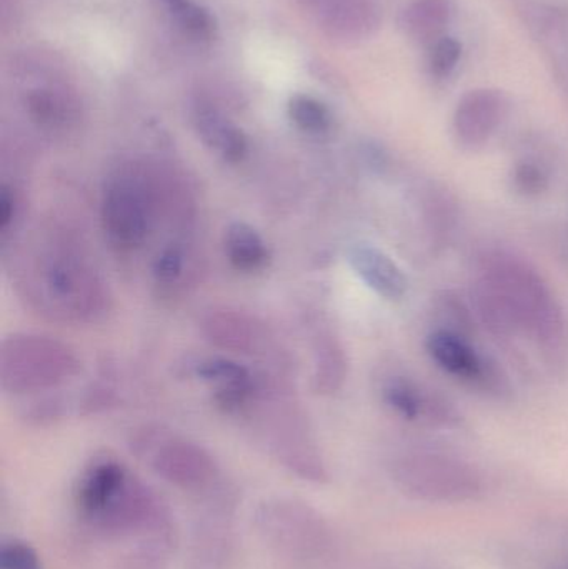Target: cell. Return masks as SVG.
Wrapping results in <instances>:
<instances>
[{"mask_svg": "<svg viewBox=\"0 0 568 569\" xmlns=\"http://www.w3.org/2000/svg\"><path fill=\"white\" fill-rule=\"evenodd\" d=\"M470 298L477 320L497 340L527 341L549 365L566 357L568 321L562 305L529 260L506 249L480 253Z\"/></svg>", "mask_w": 568, "mask_h": 569, "instance_id": "obj_1", "label": "cell"}, {"mask_svg": "<svg viewBox=\"0 0 568 569\" xmlns=\"http://www.w3.org/2000/svg\"><path fill=\"white\" fill-rule=\"evenodd\" d=\"M73 508L87 530L116 540L167 543L172 521L159 495L113 457H97L73 488Z\"/></svg>", "mask_w": 568, "mask_h": 569, "instance_id": "obj_2", "label": "cell"}, {"mask_svg": "<svg viewBox=\"0 0 568 569\" xmlns=\"http://www.w3.org/2000/svg\"><path fill=\"white\" fill-rule=\"evenodd\" d=\"M22 287L37 310L53 320L87 323L106 313L109 291L76 240L53 233L27 257Z\"/></svg>", "mask_w": 568, "mask_h": 569, "instance_id": "obj_3", "label": "cell"}, {"mask_svg": "<svg viewBox=\"0 0 568 569\" xmlns=\"http://www.w3.org/2000/svg\"><path fill=\"white\" fill-rule=\"evenodd\" d=\"M159 177L137 160L117 166L100 200L103 233L116 249L132 252L149 240L160 209Z\"/></svg>", "mask_w": 568, "mask_h": 569, "instance_id": "obj_4", "label": "cell"}, {"mask_svg": "<svg viewBox=\"0 0 568 569\" xmlns=\"http://www.w3.org/2000/svg\"><path fill=\"white\" fill-rule=\"evenodd\" d=\"M266 397V385L260 381L256 393L260 407L249 401L236 417L249 418L257 440L290 473L302 480L323 483L329 473L309 423L296 408L277 398H272V407L267 408Z\"/></svg>", "mask_w": 568, "mask_h": 569, "instance_id": "obj_5", "label": "cell"}, {"mask_svg": "<svg viewBox=\"0 0 568 569\" xmlns=\"http://www.w3.org/2000/svg\"><path fill=\"white\" fill-rule=\"evenodd\" d=\"M132 450L157 477L202 500H226V480L216 458L193 441L170 431L143 430Z\"/></svg>", "mask_w": 568, "mask_h": 569, "instance_id": "obj_6", "label": "cell"}, {"mask_svg": "<svg viewBox=\"0 0 568 569\" xmlns=\"http://www.w3.org/2000/svg\"><path fill=\"white\" fill-rule=\"evenodd\" d=\"M76 351L56 338L16 333L0 345V387L9 395L56 390L79 375Z\"/></svg>", "mask_w": 568, "mask_h": 569, "instance_id": "obj_7", "label": "cell"}, {"mask_svg": "<svg viewBox=\"0 0 568 569\" xmlns=\"http://www.w3.org/2000/svg\"><path fill=\"white\" fill-rule=\"evenodd\" d=\"M397 487L427 503H466L486 490L482 473L469 461L440 451H409L392 465Z\"/></svg>", "mask_w": 568, "mask_h": 569, "instance_id": "obj_8", "label": "cell"}, {"mask_svg": "<svg viewBox=\"0 0 568 569\" xmlns=\"http://www.w3.org/2000/svg\"><path fill=\"white\" fill-rule=\"evenodd\" d=\"M426 350L439 370L482 397L509 401L514 388L499 361L482 353L472 338L434 328L426 338Z\"/></svg>", "mask_w": 568, "mask_h": 569, "instance_id": "obj_9", "label": "cell"}, {"mask_svg": "<svg viewBox=\"0 0 568 569\" xmlns=\"http://www.w3.org/2000/svg\"><path fill=\"white\" fill-rule=\"evenodd\" d=\"M263 533L292 557L310 558L327 543L323 521L296 501L267 503L259 517Z\"/></svg>", "mask_w": 568, "mask_h": 569, "instance_id": "obj_10", "label": "cell"}, {"mask_svg": "<svg viewBox=\"0 0 568 569\" xmlns=\"http://www.w3.org/2000/svg\"><path fill=\"white\" fill-rule=\"evenodd\" d=\"M380 398L392 413L412 423L454 428L462 420L449 398L403 373L389 375L382 381Z\"/></svg>", "mask_w": 568, "mask_h": 569, "instance_id": "obj_11", "label": "cell"}, {"mask_svg": "<svg viewBox=\"0 0 568 569\" xmlns=\"http://www.w3.org/2000/svg\"><path fill=\"white\" fill-rule=\"evenodd\" d=\"M517 16L547 57L568 106V13L552 0H510Z\"/></svg>", "mask_w": 568, "mask_h": 569, "instance_id": "obj_12", "label": "cell"}, {"mask_svg": "<svg viewBox=\"0 0 568 569\" xmlns=\"http://www.w3.org/2000/svg\"><path fill=\"white\" fill-rule=\"evenodd\" d=\"M509 113V100L497 89H476L457 103L452 117V136L466 152L482 150L496 136Z\"/></svg>", "mask_w": 568, "mask_h": 569, "instance_id": "obj_13", "label": "cell"}, {"mask_svg": "<svg viewBox=\"0 0 568 569\" xmlns=\"http://www.w3.org/2000/svg\"><path fill=\"white\" fill-rule=\"evenodd\" d=\"M200 330L210 345L229 353L253 357L269 350L270 335L266 325L236 308L216 307L207 311Z\"/></svg>", "mask_w": 568, "mask_h": 569, "instance_id": "obj_14", "label": "cell"}, {"mask_svg": "<svg viewBox=\"0 0 568 569\" xmlns=\"http://www.w3.org/2000/svg\"><path fill=\"white\" fill-rule=\"evenodd\" d=\"M329 36L346 42L366 39L379 27L380 16L373 0H302Z\"/></svg>", "mask_w": 568, "mask_h": 569, "instance_id": "obj_15", "label": "cell"}, {"mask_svg": "<svg viewBox=\"0 0 568 569\" xmlns=\"http://www.w3.org/2000/svg\"><path fill=\"white\" fill-rule=\"evenodd\" d=\"M30 122L52 137L66 136L80 119L79 102L67 87L42 82L27 89L23 96Z\"/></svg>", "mask_w": 568, "mask_h": 569, "instance_id": "obj_16", "label": "cell"}, {"mask_svg": "<svg viewBox=\"0 0 568 569\" xmlns=\"http://www.w3.org/2000/svg\"><path fill=\"white\" fill-rule=\"evenodd\" d=\"M347 260L357 277L379 297L390 301L406 297L409 288L406 273L383 250L370 243H353L347 250Z\"/></svg>", "mask_w": 568, "mask_h": 569, "instance_id": "obj_17", "label": "cell"}, {"mask_svg": "<svg viewBox=\"0 0 568 569\" xmlns=\"http://www.w3.org/2000/svg\"><path fill=\"white\" fill-rule=\"evenodd\" d=\"M192 123L199 139L226 162L240 163L249 152L246 133L222 110L206 100L192 106Z\"/></svg>", "mask_w": 568, "mask_h": 569, "instance_id": "obj_18", "label": "cell"}, {"mask_svg": "<svg viewBox=\"0 0 568 569\" xmlns=\"http://www.w3.org/2000/svg\"><path fill=\"white\" fill-rule=\"evenodd\" d=\"M452 12V0H410L400 16V26L413 42L432 46L442 37Z\"/></svg>", "mask_w": 568, "mask_h": 569, "instance_id": "obj_19", "label": "cell"}, {"mask_svg": "<svg viewBox=\"0 0 568 569\" xmlns=\"http://www.w3.org/2000/svg\"><path fill=\"white\" fill-rule=\"evenodd\" d=\"M223 252L230 266L242 273H257L270 260L269 247L259 232L246 222H232L223 236Z\"/></svg>", "mask_w": 568, "mask_h": 569, "instance_id": "obj_20", "label": "cell"}, {"mask_svg": "<svg viewBox=\"0 0 568 569\" xmlns=\"http://www.w3.org/2000/svg\"><path fill=\"white\" fill-rule=\"evenodd\" d=\"M347 378V357L342 345L333 337L319 340L316 351V373L313 388L317 393H336Z\"/></svg>", "mask_w": 568, "mask_h": 569, "instance_id": "obj_21", "label": "cell"}, {"mask_svg": "<svg viewBox=\"0 0 568 569\" xmlns=\"http://www.w3.org/2000/svg\"><path fill=\"white\" fill-rule=\"evenodd\" d=\"M432 317L436 330L454 331L472 338L476 330V313L472 307L454 290H442L432 298Z\"/></svg>", "mask_w": 568, "mask_h": 569, "instance_id": "obj_22", "label": "cell"}, {"mask_svg": "<svg viewBox=\"0 0 568 569\" xmlns=\"http://www.w3.org/2000/svg\"><path fill=\"white\" fill-rule=\"evenodd\" d=\"M510 189L524 199H539L552 186V169L536 156L520 157L509 172Z\"/></svg>", "mask_w": 568, "mask_h": 569, "instance_id": "obj_23", "label": "cell"}, {"mask_svg": "<svg viewBox=\"0 0 568 569\" xmlns=\"http://www.w3.org/2000/svg\"><path fill=\"white\" fill-rule=\"evenodd\" d=\"M289 117L297 129L310 136H323L332 129V113L320 100L296 96L289 102Z\"/></svg>", "mask_w": 568, "mask_h": 569, "instance_id": "obj_24", "label": "cell"}, {"mask_svg": "<svg viewBox=\"0 0 568 569\" xmlns=\"http://www.w3.org/2000/svg\"><path fill=\"white\" fill-rule=\"evenodd\" d=\"M423 219L434 242H446L456 226V210L449 197L439 190H429V196L423 200Z\"/></svg>", "mask_w": 568, "mask_h": 569, "instance_id": "obj_25", "label": "cell"}, {"mask_svg": "<svg viewBox=\"0 0 568 569\" xmlns=\"http://www.w3.org/2000/svg\"><path fill=\"white\" fill-rule=\"evenodd\" d=\"M177 26L197 40H210L216 37L217 22L212 13L199 3L190 2L180 12L172 16Z\"/></svg>", "mask_w": 568, "mask_h": 569, "instance_id": "obj_26", "label": "cell"}, {"mask_svg": "<svg viewBox=\"0 0 568 569\" xmlns=\"http://www.w3.org/2000/svg\"><path fill=\"white\" fill-rule=\"evenodd\" d=\"M462 57V46L454 37H440L430 46L429 70L436 79H449L459 66Z\"/></svg>", "mask_w": 568, "mask_h": 569, "instance_id": "obj_27", "label": "cell"}, {"mask_svg": "<svg viewBox=\"0 0 568 569\" xmlns=\"http://www.w3.org/2000/svg\"><path fill=\"white\" fill-rule=\"evenodd\" d=\"M187 257L186 250L179 243H170L160 250L159 256L153 260L152 276L156 282L170 287L182 279L186 270Z\"/></svg>", "mask_w": 568, "mask_h": 569, "instance_id": "obj_28", "label": "cell"}, {"mask_svg": "<svg viewBox=\"0 0 568 569\" xmlns=\"http://www.w3.org/2000/svg\"><path fill=\"white\" fill-rule=\"evenodd\" d=\"M0 569H43V565L32 545L7 540L0 547Z\"/></svg>", "mask_w": 568, "mask_h": 569, "instance_id": "obj_29", "label": "cell"}, {"mask_svg": "<svg viewBox=\"0 0 568 569\" xmlns=\"http://www.w3.org/2000/svg\"><path fill=\"white\" fill-rule=\"evenodd\" d=\"M17 209L19 206H17L16 193L9 186H2L0 189V230H2V236L9 233L17 217Z\"/></svg>", "mask_w": 568, "mask_h": 569, "instance_id": "obj_30", "label": "cell"}, {"mask_svg": "<svg viewBox=\"0 0 568 569\" xmlns=\"http://www.w3.org/2000/svg\"><path fill=\"white\" fill-rule=\"evenodd\" d=\"M162 2L166 3L169 12L172 13V16H176L177 12H180V10H182L187 3L192 2V0H162Z\"/></svg>", "mask_w": 568, "mask_h": 569, "instance_id": "obj_31", "label": "cell"}]
</instances>
